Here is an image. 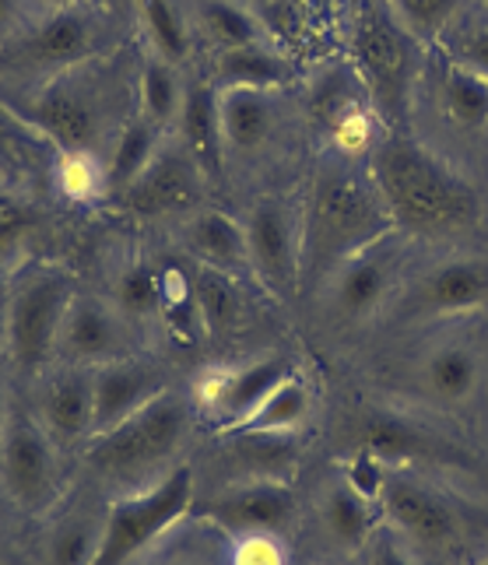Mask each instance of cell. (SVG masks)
I'll list each match as a JSON object with an SVG mask.
<instances>
[{
	"instance_id": "6da1fadb",
	"label": "cell",
	"mask_w": 488,
	"mask_h": 565,
	"mask_svg": "<svg viewBox=\"0 0 488 565\" xmlns=\"http://www.w3.org/2000/svg\"><path fill=\"white\" fill-rule=\"evenodd\" d=\"M369 177L394 222V232L407 236H450L471 228L481 214L475 186L422 141L407 134H386L369 151Z\"/></svg>"
},
{
	"instance_id": "7a4b0ae2",
	"label": "cell",
	"mask_w": 488,
	"mask_h": 565,
	"mask_svg": "<svg viewBox=\"0 0 488 565\" xmlns=\"http://www.w3.org/2000/svg\"><path fill=\"white\" fill-rule=\"evenodd\" d=\"M394 232V222L376 193L373 177L348 162L317 172L303 218V264L327 267L330 275L356 253L376 246Z\"/></svg>"
},
{
	"instance_id": "3957f363",
	"label": "cell",
	"mask_w": 488,
	"mask_h": 565,
	"mask_svg": "<svg viewBox=\"0 0 488 565\" xmlns=\"http://www.w3.org/2000/svg\"><path fill=\"white\" fill-rule=\"evenodd\" d=\"M351 50H356V67L369 95V109L390 134H401L407 113H412L425 46H418L394 22L383 0H365Z\"/></svg>"
},
{
	"instance_id": "277c9868",
	"label": "cell",
	"mask_w": 488,
	"mask_h": 565,
	"mask_svg": "<svg viewBox=\"0 0 488 565\" xmlns=\"http://www.w3.org/2000/svg\"><path fill=\"white\" fill-rule=\"evenodd\" d=\"M183 433H187V412L180 407V401L162 394V397H155L148 407H141L138 415H130L127 422L113 425V428H106V433L95 436L92 463L116 481L145 478L162 460L172 457Z\"/></svg>"
},
{
	"instance_id": "5b68a950",
	"label": "cell",
	"mask_w": 488,
	"mask_h": 565,
	"mask_svg": "<svg viewBox=\"0 0 488 565\" xmlns=\"http://www.w3.org/2000/svg\"><path fill=\"white\" fill-rule=\"evenodd\" d=\"M190 502H193L190 467H176L155 489L116 502L99 534V548H95L88 565H127L155 537L166 534L190 510Z\"/></svg>"
},
{
	"instance_id": "8992f818",
	"label": "cell",
	"mask_w": 488,
	"mask_h": 565,
	"mask_svg": "<svg viewBox=\"0 0 488 565\" xmlns=\"http://www.w3.org/2000/svg\"><path fill=\"white\" fill-rule=\"evenodd\" d=\"M246 264L270 291H288L303 267V228L278 198H261L246 214Z\"/></svg>"
},
{
	"instance_id": "52a82bcc",
	"label": "cell",
	"mask_w": 488,
	"mask_h": 565,
	"mask_svg": "<svg viewBox=\"0 0 488 565\" xmlns=\"http://www.w3.org/2000/svg\"><path fill=\"white\" fill-rule=\"evenodd\" d=\"M71 309V288L64 278H32L18 288L8 309V344L18 365H43L61 341L64 317Z\"/></svg>"
},
{
	"instance_id": "ba28073f",
	"label": "cell",
	"mask_w": 488,
	"mask_h": 565,
	"mask_svg": "<svg viewBox=\"0 0 488 565\" xmlns=\"http://www.w3.org/2000/svg\"><path fill=\"white\" fill-rule=\"evenodd\" d=\"M201 193L204 177L190 154L183 148H159L151 166L124 190V201L130 211L145 214V218H166V214L201 211Z\"/></svg>"
},
{
	"instance_id": "9c48e42d",
	"label": "cell",
	"mask_w": 488,
	"mask_h": 565,
	"mask_svg": "<svg viewBox=\"0 0 488 565\" xmlns=\"http://www.w3.org/2000/svg\"><path fill=\"white\" fill-rule=\"evenodd\" d=\"M380 505L383 516L394 523V531L418 544V548H446L457 537L454 510L418 481L386 478Z\"/></svg>"
},
{
	"instance_id": "30bf717a",
	"label": "cell",
	"mask_w": 488,
	"mask_h": 565,
	"mask_svg": "<svg viewBox=\"0 0 488 565\" xmlns=\"http://www.w3.org/2000/svg\"><path fill=\"white\" fill-rule=\"evenodd\" d=\"M488 302V260L450 257L425 270L415 288V309L425 317H460Z\"/></svg>"
},
{
	"instance_id": "8fae6325",
	"label": "cell",
	"mask_w": 488,
	"mask_h": 565,
	"mask_svg": "<svg viewBox=\"0 0 488 565\" xmlns=\"http://www.w3.org/2000/svg\"><path fill=\"white\" fill-rule=\"evenodd\" d=\"M386 239L356 253V257H348L335 270V278H330V296H335V306L341 317L362 320L369 313H376V309L386 302L390 288H394V257H390Z\"/></svg>"
},
{
	"instance_id": "7c38bea8",
	"label": "cell",
	"mask_w": 488,
	"mask_h": 565,
	"mask_svg": "<svg viewBox=\"0 0 488 565\" xmlns=\"http://www.w3.org/2000/svg\"><path fill=\"white\" fill-rule=\"evenodd\" d=\"M0 467H4L8 492L22 505L39 510V505L50 502V495H53V454H50L46 436L35 433L29 422L18 418L8 428Z\"/></svg>"
},
{
	"instance_id": "4fadbf2b",
	"label": "cell",
	"mask_w": 488,
	"mask_h": 565,
	"mask_svg": "<svg viewBox=\"0 0 488 565\" xmlns=\"http://www.w3.org/2000/svg\"><path fill=\"white\" fill-rule=\"evenodd\" d=\"M162 394H166V383L141 365H120V362L103 365L99 376L92 380V397H95L92 433L99 436L106 428L127 422L130 415H138L141 407H148Z\"/></svg>"
},
{
	"instance_id": "5bb4252c",
	"label": "cell",
	"mask_w": 488,
	"mask_h": 565,
	"mask_svg": "<svg viewBox=\"0 0 488 565\" xmlns=\"http://www.w3.org/2000/svg\"><path fill=\"white\" fill-rule=\"evenodd\" d=\"M296 513V495L278 481L246 484L211 505V516L232 534H278Z\"/></svg>"
},
{
	"instance_id": "9a60e30c",
	"label": "cell",
	"mask_w": 488,
	"mask_h": 565,
	"mask_svg": "<svg viewBox=\"0 0 488 565\" xmlns=\"http://www.w3.org/2000/svg\"><path fill=\"white\" fill-rule=\"evenodd\" d=\"M180 145L204 180H219L225 169V138L219 120V88L190 85L180 106Z\"/></svg>"
},
{
	"instance_id": "2e32d148",
	"label": "cell",
	"mask_w": 488,
	"mask_h": 565,
	"mask_svg": "<svg viewBox=\"0 0 488 565\" xmlns=\"http://www.w3.org/2000/svg\"><path fill=\"white\" fill-rule=\"evenodd\" d=\"M64 348L82 362H109L124 348V327L120 313L109 309L103 299H71V309L64 317Z\"/></svg>"
},
{
	"instance_id": "e0dca14e",
	"label": "cell",
	"mask_w": 488,
	"mask_h": 565,
	"mask_svg": "<svg viewBox=\"0 0 488 565\" xmlns=\"http://www.w3.org/2000/svg\"><path fill=\"white\" fill-rule=\"evenodd\" d=\"M219 120L225 151L250 154L275 130V99L261 88H219Z\"/></svg>"
},
{
	"instance_id": "ac0fdd59",
	"label": "cell",
	"mask_w": 488,
	"mask_h": 565,
	"mask_svg": "<svg viewBox=\"0 0 488 565\" xmlns=\"http://www.w3.org/2000/svg\"><path fill=\"white\" fill-rule=\"evenodd\" d=\"M285 376L288 373L282 362H257L236 369V373H211L201 383V401L229 415L232 425H240Z\"/></svg>"
},
{
	"instance_id": "d6986e66",
	"label": "cell",
	"mask_w": 488,
	"mask_h": 565,
	"mask_svg": "<svg viewBox=\"0 0 488 565\" xmlns=\"http://www.w3.org/2000/svg\"><path fill=\"white\" fill-rule=\"evenodd\" d=\"M478 380H481V362L467 344H443L436 352H428L418 369L422 394L428 401H436L439 407H457L464 401H471Z\"/></svg>"
},
{
	"instance_id": "ffe728a7",
	"label": "cell",
	"mask_w": 488,
	"mask_h": 565,
	"mask_svg": "<svg viewBox=\"0 0 488 565\" xmlns=\"http://www.w3.org/2000/svg\"><path fill=\"white\" fill-rule=\"evenodd\" d=\"M35 124L46 130V138L61 145L64 154L88 151V145L99 134V120L88 99H82L74 88H53L35 103Z\"/></svg>"
},
{
	"instance_id": "44dd1931",
	"label": "cell",
	"mask_w": 488,
	"mask_h": 565,
	"mask_svg": "<svg viewBox=\"0 0 488 565\" xmlns=\"http://www.w3.org/2000/svg\"><path fill=\"white\" fill-rule=\"evenodd\" d=\"M187 243L198 253V260L219 270H236L250 267L246 264V228L225 211L201 207L193 211V218L187 222Z\"/></svg>"
},
{
	"instance_id": "7402d4cb",
	"label": "cell",
	"mask_w": 488,
	"mask_h": 565,
	"mask_svg": "<svg viewBox=\"0 0 488 565\" xmlns=\"http://www.w3.org/2000/svg\"><path fill=\"white\" fill-rule=\"evenodd\" d=\"M439 106H443V116L457 130H467V134L485 130L488 127V77L450 61V56H443Z\"/></svg>"
},
{
	"instance_id": "603a6c76",
	"label": "cell",
	"mask_w": 488,
	"mask_h": 565,
	"mask_svg": "<svg viewBox=\"0 0 488 565\" xmlns=\"http://www.w3.org/2000/svg\"><path fill=\"white\" fill-rule=\"evenodd\" d=\"M285 82H288L285 56L275 53L267 43L240 46V50H222V56H219V85L222 88H261V92H275Z\"/></svg>"
},
{
	"instance_id": "cb8c5ba5",
	"label": "cell",
	"mask_w": 488,
	"mask_h": 565,
	"mask_svg": "<svg viewBox=\"0 0 488 565\" xmlns=\"http://www.w3.org/2000/svg\"><path fill=\"white\" fill-rule=\"evenodd\" d=\"M46 428L56 439H77L92 433V418H95V397H92V380L82 376H64L50 386L46 394Z\"/></svg>"
},
{
	"instance_id": "d4e9b609",
	"label": "cell",
	"mask_w": 488,
	"mask_h": 565,
	"mask_svg": "<svg viewBox=\"0 0 488 565\" xmlns=\"http://www.w3.org/2000/svg\"><path fill=\"white\" fill-rule=\"evenodd\" d=\"M306 415H309V390L299 380L285 376L236 428H243L250 436H278L303 425Z\"/></svg>"
},
{
	"instance_id": "484cf974",
	"label": "cell",
	"mask_w": 488,
	"mask_h": 565,
	"mask_svg": "<svg viewBox=\"0 0 488 565\" xmlns=\"http://www.w3.org/2000/svg\"><path fill=\"white\" fill-rule=\"evenodd\" d=\"M394 22L415 39L418 46L433 50L464 14L467 0H383Z\"/></svg>"
},
{
	"instance_id": "4316f807",
	"label": "cell",
	"mask_w": 488,
	"mask_h": 565,
	"mask_svg": "<svg viewBox=\"0 0 488 565\" xmlns=\"http://www.w3.org/2000/svg\"><path fill=\"white\" fill-rule=\"evenodd\" d=\"M190 291H193V306H198V317H201L204 330L222 334V330L236 327V320L243 313V299H240L236 281H232L229 270L201 264Z\"/></svg>"
},
{
	"instance_id": "83f0119b",
	"label": "cell",
	"mask_w": 488,
	"mask_h": 565,
	"mask_svg": "<svg viewBox=\"0 0 488 565\" xmlns=\"http://www.w3.org/2000/svg\"><path fill=\"white\" fill-rule=\"evenodd\" d=\"M362 454H373L376 460H383L386 467L390 463H404V460H415L428 450L425 436L412 422H404L397 415H386V412H376L373 418L362 422Z\"/></svg>"
},
{
	"instance_id": "f1b7e54d",
	"label": "cell",
	"mask_w": 488,
	"mask_h": 565,
	"mask_svg": "<svg viewBox=\"0 0 488 565\" xmlns=\"http://www.w3.org/2000/svg\"><path fill=\"white\" fill-rule=\"evenodd\" d=\"M323 523L344 552H356L373 534V502L362 499L351 484H338L323 499Z\"/></svg>"
},
{
	"instance_id": "f546056e",
	"label": "cell",
	"mask_w": 488,
	"mask_h": 565,
	"mask_svg": "<svg viewBox=\"0 0 488 565\" xmlns=\"http://www.w3.org/2000/svg\"><path fill=\"white\" fill-rule=\"evenodd\" d=\"M198 18H201L204 32L222 50L267 43L264 25L257 22V14H253L250 8H243L240 0H198Z\"/></svg>"
},
{
	"instance_id": "4dcf8cb0",
	"label": "cell",
	"mask_w": 488,
	"mask_h": 565,
	"mask_svg": "<svg viewBox=\"0 0 488 565\" xmlns=\"http://www.w3.org/2000/svg\"><path fill=\"white\" fill-rule=\"evenodd\" d=\"M92 29L77 11H53L32 35V56L43 64H71L88 53Z\"/></svg>"
},
{
	"instance_id": "1f68e13d",
	"label": "cell",
	"mask_w": 488,
	"mask_h": 565,
	"mask_svg": "<svg viewBox=\"0 0 488 565\" xmlns=\"http://www.w3.org/2000/svg\"><path fill=\"white\" fill-rule=\"evenodd\" d=\"M155 154H159V127L148 124L145 116H141V120H134L120 134V141H116L113 159L106 166V186L124 193L151 166Z\"/></svg>"
},
{
	"instance_id": "d6a6232c",
	"label": "cell",
	"mask_w": 488,
	"mask_h": 565,
	"mask_svg": "<svg viewBox=\"0 0 488 565\" xmlns=\"http://www.w3.org/2000/svg\"><path fill=\"white\" fill-rule=\"evenodd\" d=\"M183 92L180 77H176V64L155 56L141 71V116L155 127H166L172 120H180V106H183Z\"/></svg>"
},
{
	"instance_id": "836d02e7",
	"label": "cell",
	"mask_w": 488,
	"mask_h": 565,
	"mask_svg": "<svg viewBox=\"0 0 488 565\" xmlns=\"http://www.w3.org/2000/svg\"><path fill=\"white\" fill-rule=\"evenodd\" d=\"M138 14L141 25L155 46V56H162L169 64L187 61L190 53V32L183 25L180 11H176L172 0H138Z\"/></svg>"
},
{
	"instance_id": "e575fe53",
	"label": "cell",
	"mask_w": 488,
	"mask_h": 565,
	"mask_svg": "<svg viewBox=\"0 0 488 565\" xmlns=\"http://www.w3.org/2000/svg\"><path fill=\"white\" fill-rule=\"evenodd\" d=\"M116 306L127 317H151L166 309V278L148 264L127 267L116 281Z\"/></svg>"
},
{
	"instance_id": "d590c367",
	"label": "cell",
	"mask_w": 488,
	"mask_h": 565,
	"mask_svg": "<svg viewBox=\"0 0 488 565\" xmlns=\"http://www.w3.org/2000/svg\"><path fill=\"white\" fill-rule=\"evenodd\" d=\"M439 50H446L450 61L488 77V14H467L464 11L454 22V29L443 35Z\"/></svg>"
},
{
	"instance_id": "8d00e7d4",
	"label": "cell",
	"mask_w": 488,
	"mask_h": 565,
	"mask_svg": "<svg viewBox=\"0 0 488 565\" xmlns=\"http://www.w3.org/2000/svg\"><path fill=\"white\" fill-rule=\"evenodd\" d=\"M61 186L67 198H92V193H99L106 186V172L95 166V159L88 151H71L64 154L61 162Z\"/></svg>"
},
{
	"instance_id": "74e56055",
	"label": "cell",
	"mask_w": 488,
	"mask_h": 565,
	"mask_svg": "<svg viewBox=\"0 0 488 565\" xmlns=\"http://www.w3.org/2000/svg\"><path fill=\"white\" fill-rule=\"evenodd\" d=\"M99 541L88 523H67L50 544V565H88Z\"/></svg>"
},
{
	"instance_id": "f35d334b",
	"label": "cell",
	"mask_w": 488,
	"mask_h": 565,
	"mask_svg": "<svg viewBox=\"0 0 488 565\" xmlns=\"http://www.w3.org/2000/svg\"><path fill=\"white\" fill-rule=\"evenodd\" d=\"M386 478H390V467L383 463V460H376L373 454H362L359 450V457L348 463V484L356 489L362 499H369V502H380V495H383V484H386Z\"/></svg>"
},
{
	"instance_id": "ab89813d",
	"label": "cell",
	"mask_w": 488,
	"mask_h": 565,
	"mask_svg": "<svg viewBox=\"0 0 488 565\" xmlns=\"http://www.w3.org/2000/svg\"><path fill=\"white\" fill-rule=\"evenodd\" d=\"M232 565H285V548L275 534H243Z\"/></svg>"
},
{
	"instance_id": "60d3db41",
	"label": "cell",
	"mask_w": 488,
	"mask_h": 565,
	"mask_svg": "<svg viewBox=\"0 0 488 565\" xmlns=\"http://www.w3.org/2000/svg\"><path fill=\"white\" fill-rule=\"evenodd\" d=\"M25 222H29V214H25L22 204L0 198V236H8V232H18Z\"/></svg>"
},
{
	"instance_id": "b9f144b4",
	"label": "cell",
	"mask_w": 488,
	"mask_h": 565,
	"mask_svg": "<svg viewBox=\"0 0 488 565\" xmlns=\"http://www.w3.org/2000/svg\"><path fill=\"white\" fill-rule=\"evenodd\" d=\"M373 565H415L412 555L404 548H397L394 541H380L376 544V555H373Z\"/></svg>"
},
{
	"instance_id": "7bdbcfd3",
	"label": "cell",
	"mask_w": 488,
	"mask_h": 565,
	"mask_svg": "<svg viewBox=\"0 0 488 565\" xmlns=\"http://www.w3.org/2000/svg\"><path fill=\"white\" fill-rule=\"evenodd\" d=\"M39 4H46V8H53V11H67V8L77 4V0H39Z\"/></svg>"
},
{
	"instance_id": "ee69618b",
	"label": "cell",
	"mask_w": 488,
	"mask_h": 565,
	"mask_svg": "<svg viewBox=\"0 0 488 565\" xmlns=\"http://www.w3.org/2000/svg\"><path fill=\"white\" fill-rule=\"evenodd\" d=\"M11 11H14V0H0V25H8Z\"/></svg>"
},
{
	"instance_id": "f6af8a7d",
	"label": "cell",
	"mask_w": 488,
	"mask_h": 565,
	"mask_svg": "<svg viewBox=\"0 0 488 565\" xmlns=\"http://www.w3.org/2000/svg\"><path fill=\"white\" fill-rule=\"evenodd\" d=\"M478 4H481V8H488V0H478Z\"/></svg>"
},
{
	"instance_id": "bcb514c9",
	"label": "cell",
	"mask_w": 488,
	"mask_h": 565,
	"mask_svg": "<svg viewBox=\"0 0 488 565\" xmlns=\"http://www.w3.org/2000/svg\"><path fill=\"white\" fill-rule=\"evenodd\" d=\"M0 344H4V338H0Z\"/></svg>"
},
{
	"instance_id": "7dc6e473",
	"label": "cell",
	"mask_w": 488,
	"mask_h": 565,
	"mask_svg": "<svg viewBox=\"0 0 488 565\" xmlns=\"http://www.w3.org/2000/svg\"><path fill=\"white\" fill-rule=\"evenodd\" d=\"M359 4H365V0H359Z\"/></svg>"
},
{
	"instance_id": "c3c4849f",
	"label": "cell",
	"mask_w": 488,
	"mask_h": 565,
	"mask_svg": "<svg viewBox=\"0 0 488 565\" xmlns=\"http://www.w3.org/2000/svg\"><path fill=\"white\" fill-rule=\"evenodd\" d=\"M481 565H488V562H481Z\"/></svg>"
},
{
	"instance_id": "681fc988",
	"label": "cell",
	"mask_w": 488,
	"mask_h": 565,
	"mask_svg": "<svg viewBox=\"0 0 488 565\" xmlns=\"http://www.w3.org/2000/svg\"><path fill=\"white\" fill-rule=\"evenodd\" d=\"M180 565H183V562H180Z\"/></svg>"
}]
</instances>
